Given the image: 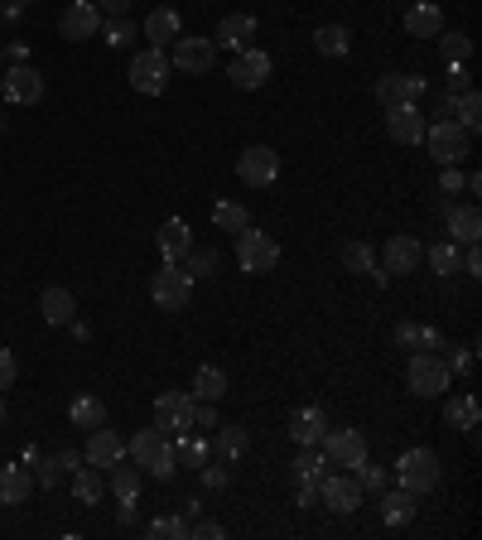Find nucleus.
I'll return each mask as SVG.
<instances>
[{"label": "nucleus", "instance_id": "nucleus-1", "mask_svg": "<svg viewBox=\"0 0 482 540\" xmlns=\"http://www.w3.org/2000/svg\"><path fill=\"white\" fill-rule=\"evenodd\" d=\"M126 454L135 459V468L140 473H150L155 483H169L174 473H179V459H174V439L164 430H135L131 439H126Z\"/></svg>", "mask_w": 482, "mask_h": 540}, {"label": "nucleus", "instance_id": "nucleus-2", "mask_svg": "<svg viewBox=\"0 0 482 540\" xmlns=\"http://www.w3.org/2000/svg\"><path fill=\"white\" fill-rule=\"evenodd\" d=\"M405 381H410V391H415L420 401H434V396H444V391L454 386V372H449L444 352H415L410 367H405Z\"/></svg>", "mask_w": 482, "mask_h": 540}, {"label": "nucleus", "instance_id": "nucleus-3", "mask_svg": "<svg viewBox=\"0 0 482 540\" xmlns=\"http://www.w3.org/2000/svg\"><path fill=\"white\" fill-rule=\"evenodd\" d=\"M420 145H425L439 164H458V160H468V155H473V135L463 131L458 121H429Z\"/></svg>", "mask_w": 482, "mask_h": 540}, {"label": "nucleus", "instance_id": "nucleus-4", "mask_svg": "<svg viewBox=\"0 0 482 540\" xmlns=\"http://www.w3.org/2000/svg\"><path fill=\"white\" fill-rule=\"evenodd\" d=\"M237 266L246 270V275H266V270H275L280 266V246H275V237L261 232V227H241L237 232Z\"/></svg>", "mask_w": 482, "mask_h": 540}, {"label": "nucleus", "instance_id": "nucleus-5", "mask_svg": "<svg viewBox=\"0 0 482 540\" xmlns=\"http://www.w3.org/2000/svg\"><path fill=\"white\" fill-rule=\"evenodd\" d=\"M396 478H401L405 492H415V497H425L439 487V454L434 449H405L401 459H396Z\"/></svg>", "mask_w": 482, "mask_h": 540}, {"label": "nucleus", "instance_id": "nucleus-6", "mask_svg": "<svg viewBox=\"0 0 482 540\" xmlns=\"http://www.w3.org/2000/svg\"><path fill=\"white\" fill-rule=\"evenodd\" d=\"M169 49H174V54H169V68H179V73H213L217 68V39L179 34Z\"/></svg>", "mask_w": 482, "mask_h": 540}, {"label": "nucleus", "instance_id": "nucleus-7", "mask_svg": "<svg viewBox=\"0 0 482 540\" xmlns=\"http://www.w3.org/2000/svg\"><path fill=\"white\" fill-rule=\"evenodd\" d=\"M319 502L323 507H333L338 516H352L357 507H362V483H357V473H348V468H328L319 478Z\"/></svg>", "mask_w": 482, "mask_h": 540}, {"label": "nucleus", "instance_id": "nucleus-8", "mask_svg": "<svg viewBox=\"0 0 482 540\" xmlns=\"http://www.w3.org/2000/svg\"><path fill=\"white\" fill-rule=\"evenodd\" d=\"M193 285H198V280H193L188 270H179V266H169V261H164V270H155V280H150V299H155L160 309L174 314V309H188Z\"/></svg>", "mask_w": 482, "mask_h": 540}, {"label": "nucleus", "instance_id": "nucleus-9", "mask_svg": "<svg viewBox=\"0 0 482 540\" xmlns=\"http://www.w3.org/2000/svg\"><path fill=\"white\" fill-rule=\"evenodd\" d=\"M319 449L328 454V463H338V468L357 473V468L367 463V434H362V430H333V425H328V434H323Z\"/></svg>", "mask_w": 482, "mask_h": 540}, {"label": "nucleus", "instance_id": "nucleus-10", "mask_svg": "<svg viewBox=\"0 0 482 540\" xmlns=\"http://www.w3.org/2000/svg\"><path fill=\"white\" fill-rule=\"evenodd\" d=\"M237 179L246 189H266L280 179V155L270 150V145H251V150H241L237 155Z\"/></svg>", "mask_w": 482, "mask_h": 540}, {"label": "nucleus", "instance_id": "nucleus-11", "mask_svg": "<svg viewBox=\"0 0 482 540\" xmlns=\"http://www.w3.org/2000/svg\"><path fill=\"white\" fill-rule=\"evenodd\" d=\"M131 87L145 92V97H160L169 87V54L164 49H145V54L131 58Z\"/></svg>", "mask_w": 482, "mask_h": 540}, {"label": "nucleus", "instance_id": "nucleus-12", "mask_svg": "<svg viewBox=\"0 0 482 540\" xmlns=\"http://www.w3.org/2000/svg\"><path fill=\"white\" fill-rule=\"evenodd\" d=\"M58 29H63V39H97L102 34L97 0H68V10L58 15Z\"/></svg>", "mask_w": 482, "mask_h": 540}, {"label": "nucleus", "instance_id": "nucleus-13", "mask_svg": "<svg viewBox=\"0 0 482 540\" xmlns=\"http://www.w3.org/2000/svg\"><path fill=\"white\" fill-rule=\"evenodd\" d=\"M126 459V439L111 430V425H97V430H87V449H82V463H92V468H102L107 473L111 463Z\"/></svg>", "mask_w": 482, "mask_h": 540}, {"label": "nucleus", "instance_id": "nucleus-14", "mask_svg": "<svg viewBox=\"0 0 482 540\" xmlns=\"http://www.w3.org/2000/svg\"><path fill=\"white\" fill-rule=\"evenodd\" d=\"M227 78L237 82L241 92H256V87H266V82H270V54H266V49H237L232 68H227Z\"/></svg>", "mask_w": 482, "mask_h": 540}, {"label": "nucleus", "instance_id": "nucleus-15", "mask_svg": "<svg viewBox=\"0 0 482 540\" xmlns=\"http://www.w3.org/2000/svg\"><path fill=\"white\" fill-rule=\"evenodd\" d=\"M155 430L164 434L193 430V396L188 391H164L160 401H155Z\"/></svg>", "mask_w": 482, "mask_h": 540}, {"label": "nucleus", "instance_id": "nucleus-16", "mask_svg": "<svg viewBox=\"0 0 482 540\" xmlns=\"http://www.w3.org/2000/svg\"><path fill=\"white\" fill-rule=\"evenodd\" d=\"M425 97V78L420 73H386L376 78V102L381 107H405V102H420Z\"/></svg>", "mask_w": 482, "mask_h": 540}, {"label": "nucleus", "instance_id": "nucleus-17", "mask_svg": "<svg viewBox=\"0 0 482 540\" xmlns=\"http://www.w3.org/2000/svg\"><path fill=\"white\" fill-rule=\"evenodd\" d=\"M420 261H425V246L415 242V237H405V232H396L391 242L381 246V270L386 275H415Z\"/></svg>", "mask_w": 482, "mask_h": 540}, {"label": "nucleus", "instance_id": "nucleus-18", "mask_svg": "<svg viewBox=\"0 0 482 540\" xmlns=\"http://www.w3.org/2000/svg\"><path fill=\"white\" fill-rule=\"evenodd\" d=\"M179 34H184V20H179V10H169V5L150 10V15H145V25H140V39H145V49H169V44H174Z\"/></svg>", "mask_w": 482, "mask_h": 540}, {"label": "nucleus", "instance_id": "nucleus-19", "mask_svg": "<svg viewBox=\"0 0 482 540\" xmlns=\"http://www.w3.org/2000/svg\"><path fill=\"white\" fill-rule=\"evenodd\" d=\"M0 97H10V102H20V107H34V102L44 97V78H39L29 63H15V68L0 78Z\"/></svg>", "mask_w": 482, "mask_h": 540}, {"label": "nucleus", "instance_id": "nucleus-20", "mask_svg": "<svg viewBox=\"0 0 482 540\" xmlns=\"http://www.w3.org/2000/svg\"><path fill=\"white\" fill-rule=\"evenodd\" d=\"M425 116L415 102H405V107H386V135L396 140V145H420L425 140Z\"/></svg>", "mask_w": 482, "mask_h": 540}, {"label": "nucleus", "instance_id": "nucleus-21", "mask_svg": "<svg viewBox=\"0 0 482 540\" xmlns=\"http://www.w3.org/2000/svg\"><path fill=\"white\" fill-rule=\"evenodd\" d=\"M155 242H160V256L169 261V266H184V256L193 251V227H188L184 217H169Z\"/></svg>", "mask_w": 482, "mask_h": 540}, {"label": "nucleus", "instance_id": "nucleus-22", "mask_svg": "<svg viewBox=\"0 0 482 540\" xmlns=\"http://www.w3.org/2000/svg\"><path fill=\"white\" fill-rule=\"evenodd\" d=\"M39 314H44V324H73L78 319V299H73V290H63V285H49L44 295H39Z\"/></svg>", "mask_w": 482, "mask_h": 540}, {"label": "nucleus", "instance_id": "nucleus-23", "mask_svg": "<svg viewBox=\"0 0 482 540\" xmlns=\"http://www.w3.org/2000/svg\"><path fill=\"white\" fill-rule=\"evenodd\" d=\"M405 29H410L415 39H439V34H444V10H439L434 0H415V5L405 10Z\"/></svg>", "mask_w": 482, "mask_h": 540}, {"label": "nucleus", "instance_id": "nucleus-24", "mask_svg": "<svg viewBox=\"0 0 482 540\" xmlns=\"http://www.w3.org/2000/svg\"><path fill=\"white\" fill-rule=\"evenodd\" d=\"M261 34V20L256 15H222V25H217V39H222V49H251V39Z\"/></svg>", "mask_w": 482, "mask_h": 540}, {"label": "nucleus", "instance_id": "nucleus-25", "mask_svg": "<svg viewBox=\"0 0 482 540\" xmlns=\"http://www.w3.org/2000/svg\"><path fill=\"white\" fill-rule=\"evenodd\" d=\"M444 217H449V242L468 246V242H478V237H482V213L473 208V203H458V208L449 203V213H444Z\"/></svg>", "mask_w": 482, "mask_h": 540}, {"label": "nucleus", "instance_id": "nucleus-26", "mask_svg": "<svg viewBox=\"0 0 482 540\" xmlns=\"http://www.w3.org/2000/svg\"><path fill=\"white\" fill-rule=\"evenodd\" d=\"M169 439H174V459L184 463V468H203V463L213 459V439H203V434L179 430V434H169Z\"/></svg>", "mask_w": 482, "mask_h": 540}, {"label": "nucleus", "instance_id": "nucleus-27", "mask_svg": "<svg viewBox=\"0 0 482 540\" xmlns=\"http://www.w3.org/2000/svg\"><path fill=\"white\" fill-rule=\"evenodd\" d=\"M290 434H295V444H323L328 415H323L319 405H304V410H295V420H290Z\"/></svg>", "mask_w": 482, "mask_h": 540}, {"label": "nucleus", "instance_id": "nucleus-28", "mask_svg": "<svg viewBox=\"0 0 482 540\" xmlns=\"http://www.w3.org/2000/svg\"><path fill=\"white\" fill-rule=\"evenodd\" d=\"M20 502H29V468L5 463L0 468V507H20Z\"/></svg>", "mask_w": 482, "mask_h": 540}, {"label": "nucleus", "instance_id": "nucleus-29", "mask_svg": "<svg viewBox=\"0 0 482 540\" xmlns=\"http://www.w3.org/2000/svg\"><path fill=\"white\" fill-rule=\"evenodd\" d=\"M73 497H78L82 507H92V502H102L107 497V473L102 468H73Z\"/></svg>", "mask_w": 482, "mask_h": 540}, {"label": "nucleus", "instance_id": "nucleus-30", "mask_svg": "<svg viewBox=\"0 0 482 540\" xmlns=\"http://www.w3.org/2000/svg\"><path fill=\"white\" fill-rule=\"evenodd\" d=\"M333 463H328V454H323L319 444H299V459H295V483H314L319 487V478L328 473Z\"/></svg>", "mask_w": 482, "mask_h": 540}, {"label": "nucleus", "instance_id": "nucleus-31", "mask_svg": "<svg viewBox=\"0 0 482 540\" xmlns=\"http://www.w3.org/2000/svg\"><path fill=\"white\" fill-rule=\"evenodd\" d=\"M246 449H251V434L241 430V425H217L213 430V454L217 459H241V454H246Z\"/></svg>", "mask_w": 482, "mask_h": 540}, {"label": "nucleus", "instance_id": "nucleus-32", "mask_svg": "<svg viewBox=\"0 0 482 540\" xmlns=\"http://www.w3.org/2000/svg\"><path fill=\"white\" fill-rule=\"evenodd\" d=\"M188 396H193V401H222V396H227V377H222V367H213V362H208V367H198V372H193V391H188Z\"/></svg>", "mask_w": 482, "mask_h": 540}, {"label": "nucleus", "instance_id": "nucleus-33", "mask_svg": "<svg viewBox=\"0 0 482 540\" xmlns=\"http://www.w3.org/2000/svg\"><path fill=\"white\" fill-rule=\"evenodd\" d=\"M73 468H82V454H73V449H63V454H54V459H39V487H58Z\"/></svg>", "mask_w": 482, "mask_h": 540}, {"label": "nucleus", "instance_id": "nucleus-34", "mask_svg": "<svg viewBox=\"0 0 482 540\" xmlns=\"http://www.w3.org/2000/svg\"><path fill=\"white\" fill-rule=\"evenodd\" d=\"M381 521H386V526H405V521H415V492H405V487L386 492V497H381Z\"/></svg>", "mask_w": 482, "mask_h": 540}, {"label": "nucleus", "instance_id": "nucleus-35", "mask_svg": "<svg viewBox=\"0 0 482 540\" xmlns=\"http://www.w3.org/2000/svg\"><path fill=\"white\" fill-rule=\"evenodd\" d=\"M478 420H482V410L473 396H454V401L444 405V425H454V430H478Z\"/></svg>", "mask_w": 482, "mask_h": 540}, {"label": "nucleus", "instance_id": "nucleus-36", "mask_svg": "<svg viewBox=\"0 0 482 540\" xmlns=\"http://www.w3.org/2000/svg\"><path fill=\"white\" fill-rule=\"evenodd\" d=\"M111 473V492H116V502H135V497H140V468H135V463H111L107 468Z\"/></svg>", "mask_w": 482, "mask_h": 540}, {"label": "nucleus", "instance_id": "nucleus-37", "mask_svg": "<svg viewBox=\"0 0 482 540\" xmlns=\"http://www.w3.org/2000/svg\"><path fill=\"white\" fill-rule=\"evenodd\" d=\"M68 420L78 430H97V425H107V405L97 401V396H78V401L68 405Z\"/></svg>", "mask_w": 482, "mask_h": 540}, {"label": "nucleus", "instance_id": "nucleus-38", "mask_svg": "<svg viewBox=\"0 0 482 540\" xmlns=\"http://www.w3.org/2000/svg\"><path fill=\"white\" fill-rule=\"evenodd\" d=\"M425 261H429V270H434V275H444V280H449V275L458 270V261H463V251H458V242H449V237H444V242L425 246Z\"/></svg>", "mask_w": 482, "mask_h": 540}, {"label": "nucleus", "instance_id": "nucleus-39", "mask_svg": "<svg viewBox=\"0 0 482 540\" xmlns=\"http://www.w3.org/2000/svg\"><path fill=\"white\" fill-rule=\"evenodd\" d=\"M454 121H458V126H463L468 135L482 126V97L473 92V87H463V92L454 97Z\"/></svg>", "mask_w": 482, "mask_h": 540}, {"label": "nucleus", "instance_id": "nucleus-40", "mask_svg": "<svg viewBox=\"0 0 482 540\" xmlns=\"http://www.w3.org/2000/svg\"><path fill=\"white\" fill-rule=\"evenodd\" d=\"M348 44H352V34L343 25H323L314 29V49H319L323 58H343L348 54Z\"/></svg>", "mask_w": 482, "mask_h": 540}, {"label": "nucleus", "instance_id": "nucleus-41", "mask_svg": "<svg viewBox=\"0 0 482 540\" xmlns=\"http://www.w3.org/2000/svg\"><path fill=\"white\" fill-rule=\"evenodd\" d=\"M213 222L222 227V232H232V237H237L241 227H251V213H246L241 203H227V198H222V203L213 208Z\"/></svg>", "mask_w": 482, "mask_h": 540}, {"label": "nucleus", "instance_id": "nucleus-42", "mask_svg": "<svg viewBox=\"0 0 482 540\" xmlns=\"http://www.w3.org/2000/svg\"><path fill=\"white\" fill-rule=\"evenodd\" d=\"M145 536L150 540H188V516H155V521L145 526Z\"/></svg>", "mask_w": 482, "mask_h": 540}, {"label": "nucleus", "instance_id": "nucleus-43", "mask_svg": "<svg viewBox=\"0 0 482 540\" xmlns=\"http://www.w3.org/2000/svg\"><path fill=\"white\" fill-rule=\"evenodd\" d=\"M343 266H348L352 275H372V270H376V251L367 242H348V246H343Z\"/></svg>", "mask_w": 482, "mask_h": 540}, {"label": "nucleus", "instance_id": "nucleus-44", "mask_svg": "<svg viewBox=\"0 0 482 540\" xmlns=\"http://www.w3.org/2000/svg\"><path fill=\"white\" fill-rule=\"evenodd\" d=\"M468 54H473V39H468V34H444V39H439V58H444V68H449V63H468Z\"/></svg>", "mask_w": 482, "mask_h": 540}, {"label": "nucleus", "instance_id": "nucleus-45", "mask_svg": "<svg viewBox=\"0 0 482 540\" xmlns=\"http://www.w3.org/2000/svg\"><path fill=\"white\" fill-rule=\"evenodd\" d=\"M184 270L193 275V280H208V275L217 270V251L213 246H193V251L184 256Z\"/></svg>", "mask_w": 482, "mask_h": 540}, {"label": "nucleus", "instance_id": "nucleus-46", "mask_svg": "<svg viewBox=\"0 0 482 540\" xmlns=\"http://www.w3.org/2000/svg\"><path fill=\"white\" fill-rule=\"evenodd\" d=\"M135 39H140V29H135L126 15H121V20H107V44L111 49H126V44H135Z\"/></svg>", "mask_w": 482, "mask_h": 540}, {"label": "nucleus", "instance_id": "nucleus-47", "mask_svg": "<svg viewBox=\"0 0 482 540\" xmlns=\"http://www.w3.org/2000/svg\"><path fill=\"white\" fill-rule=\"evenodd\" d=\"M193 430H203V434L217 430V405L213 401H193Z\"/></svg>", "mask_w": 482, "mask_h": 540}, {"label": "nucleus", "instance_id": "nucleus-48", "mask_svg": "<svg viewBox=\"0 0 482 540\" xmlns=\"http://www.w3.org/2000/svg\"><path fill=\"white\" fill-rule=\"evenodd\" d=\"M198 473H203V483H208V487H227V483H232V468H227V459H222V463L208 459Z\"/></svg>", "mask_w": 482, "mask_h": 540}, {"label": "nucleus", "instance_id": "nucleus-49", "mask_svg": "<svg viewBox=\"0 0 482 540\" xmlns=\"http://www.w3.org/2000/svg\"><path fill=\"white\" fill-rule=\"evenodd\" d=\"M188 540H227V526L222 521H193L188 526Z\"/></svg>", "mask_w": 482, "mask_h": 540}, {"label": "nucleus", "instance_id": "nucleus-50", "mask_svg": "<svg viewBox=\"0 0 482 540\" xmlns=\"http://www.w3.org/2000/svg\"><path fill=\"white\" fill-rule=\"evenodd\" d=\"M415 348H420V352H444L449 343H444V333H439V328H415Z\"/></svg>", "mask_w": 482, "mask_h": 540}, {"label": "nucleus", "instance_id": "nucleus-51", "mask_svg": "<svg viewBox=\"0 0 482 540\" xmlns=\"http://www.w3.org/2000/svg\"><path fill=\"white\" fill-rule=\"evenodd\" d=\"M15 377H20V362H15V352L0 348V391H5V386H15Z\"/></svg>", "mask_w": 482, "mask_h": 540}, {"label": "nucleus", "instance_id": "nucleus-52", "mask_svg": "<svg viewBox=\"0 0 482 540\" xmlns=\"http://www.w3.org/2000/svg\"><path fill=\"white\" fill-rule=\"evenodd\" d=\"M449 362V372H458V377H473V367H478V357H473V348L454 352V357H444Z\"/></svg>", "mask_w": 482, "mask_h": 540}, {"label": "nucleus", "instance_id": "nucleus-53", "mask_svg": "<svg viewBox=\"0 0 482 540\" xmlns=\"http://www.w3.org/2000/svg\"><path fill=\"white\" fill-rule=\"evenodd\" d=\"M357 483L372 487V492H381V487H386V473H381V468H372V463H362V468H357Z\"/></svg>", "mask_w": 482, "mask_h": 540}, {"label": "nucleus", "instance_id": "nucleus-54", "mask_svg": "<svg viewBox=\"0 0 482 540\" xmlns=\"http://www.w3.org/2000/svg\"><path fill=\"white\" fill-rule=\"evenodd\" d=\"M468 78H473V73H468V63H449V92H454V97L463 92V87H473Z\"/></svg>", "mask_w": 482, "mask_h": 540}, {"label": "nucleus", "instance_id": "nucleus-55", "mask_svg": "<svg viewBox=\"0 0 482 540\" xmlns=\"http://www.w3.org/2000/svg\"><path fill=\"white\" fill-rule=\"evenodd\" d=\"M295 502H299V512L319 507V487H314V483H295Z\"/></svg>", "mask_w": 482, "mask_h": 540}, {"label": "nucleus", "instance_id": "nucleus-56", "mask_svg": "<svg viewBox=\"0 0 482 540\" xmlns=\"http://www.w3.org/2000/svg\"><path fill=\"white\" fill-rule=\"evenodd\" d=\"M439 189H444V193H463V174H458V164H444V174H439Z\"/></svg>", "mask_w": 482, "mask_h": 540}, {"label": "nucleus", "instance_id": "nucleus-57", "mask_svg": "<svg viewBox=\"0 0 482 540\" xmlns=\"http://www.w3.org/2000/svg\"><path fill=\"white\" fill-rule=\"evenodd\" d=\"M135 0H97V10L107 15V20H121V15H131Z\"/></svg>", "mask_w": 482, "mask_h": 540}, {"label": "nucleus", "instance_id": "nucleus-58", "mask_svg": "<svg viewBox=\"0 0 482 540\" xmlns=\"http://www.w3.org/2000/svg\"><path fill=\"white\" fill-rule=\"evenodd\" d=\"M415 328H420V324H410V319L396 328V343H401V348H415Z\"/></svg>", "mask_w": 482, "mask_h": 540}, {"label": "nucleus", "instance_id": "nucleus-59", "mask_svg": "<svg viewBox=\"0 0 482 540\" xmlns=\"http://www.w3.org/2000/svg\"><path fill=\"white\" fill-rule=\"evenodd\" d=\"M198 512H203V497H184V512L179 516H198Z\"/></svg>", "mask_w": 482, "mask_h": 540}, {"label": "nucleus", "instance_id": "nucleus-60", "mask_svg": "<svg viewBox=\"0 0 482 540\" xmlns=\"http://www.w3.org/2000/svg\"><path fill=\"white\" fill-rule=\"evenodd\" d=\"M121 526H126V531L135 526V502H121Z\"/></svg>", "mask_w": 482, "mask_h": 540}, {"label": "nucleus", "instance_id": "nucleus-61", "mask_svg": "<svg viewBox=\"0 0 482 540\" xmlns=\"http://www.w3.org/2000/svg\"><path fill=\"white\" fill-rule=\"evenodd\" d=\"M39 459H44V454H39L34 444H25V468H39Z\"/></svg>", "mask_w": 482, "mask_h": 540}, {"label": "nucleus", "instance_id": "nucleus-62", "mask_svg": "<svg viewBox=\"0 0 482 540\" xmlns=\"http://www.w3.org/2000/svg\"><path fill=\"white\" fill-rule=\"evenodd\" d=\"M5 420H10V410H5V396H0V425H5Z\"/></svg>", "mask_w": 482, "mask_h": 540}, {"label": "nucleus", "instance_id": "nucleus-63", "mask_svg": "<svg viewBox=\"0 0 482 540\" xmlns=\"http://www.w3.org/2000/svg\"><path fill=\"white\" fill-rule=\"evenodd\" d=\"M15 5H34V0H15Z\"/></svg>", "mask_w": 482, "mask_h": 540}, {"label": "nucleus", "instance_id": "nucleus-64", "mask_svg": "<svg viewBox=\"0 0 482 540\" xmlns=\"http://www.w3.org/2000/svg\"><path fill=\"white\" fill-rule=\"evenodd\" d=\"M0 63H5V54H0Z\"/></svg>", "mask_w": 482, "mask_h": 540}]
</instances>
